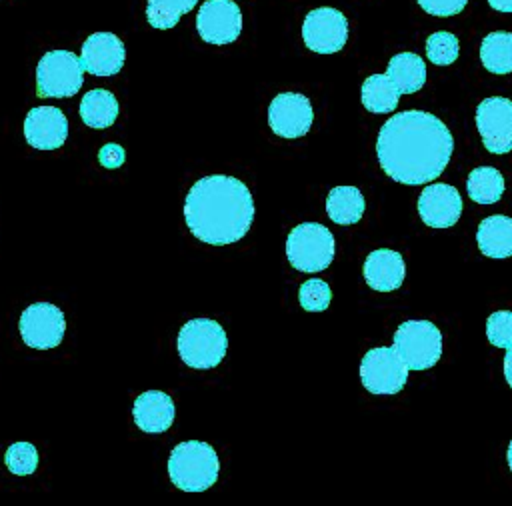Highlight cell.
<instances>
[{
    "label": "cell",
    "instance_id": "cell-4",
    "mask_svg": "<svg viewBox=\"0 0 512 506\" xmlns=\"http://www.w3.org/2000/svg\"><path fill=\"white\" fill-rule=\"evenodd\" d=\"M178 354L194 370L216 368L228 348L224 328L210 318H192L178 332Z\"/></svg>",
    "mask_w": 512,
    "mask_h": 506
},
{
    "label": "cell",
    "instance_id": "cell-19",
    "mask_svg": "<svg viewBox=\"0 0 512 506\" xmlns=\"http://www.w3.org/2000/svg\"><path fill=\"white\" fill-rule=\"evenodd\" d=\"M476 242L488 258H510L512 256V218L494 214L484 218L476 230Z\"/></svg>",
    "mask_w": 512,
    "mask_h": 506
},
{
    "label": "cell",
    "instance_id": "cell-20",
    "mask_svg": "<svg viewBox=\"0 0 512 506\" xmlns=\"http://www.w3.org/2000/svg\"><path fill=\"white\" fill-rule=\"evenodd\" d=\"M118 112H120L118 100L110 90L94 88L82 96L80 118L88 128H96V130L110 128L118 118Z\"/></svg>",
    "mask_w": 512,
    "mask_h": 506
},
{
    "label": "cell",
    "instance_id": "cell-24",
    "mask_svg": "<svg viewBox=\"0 0 512 506\" xmlns=\"http://www.w3.org/2000/svg\"><path fill=\"white\" fill-rule=\"evenodd\" d=\"M480 62L492 74L512 72V32H490L480 42Z\"/></svg>",
    "mask_w": 512,
    "mask_h": 506
},
{
    "label": "cell",
    "instance_id": "cell-12",
    "mask_svg": "<svg viewBox=\"0 0 512 506\" xmlns=\"http://www.w3.org/2000/svg\"><path fill=\"white\" fill-rule=\"evenodd\" d=\"M196 30L208 44H230L242 32V12L232 0H206L196 14Z\"/></svg>",
    "mask_w": 512,
    "mask_h": 506
},
{
    "label": "cell",
    "instance_id": "cell-32",
    "mask_svg": "<svg viewBox=\"0 0 512 506\" xmlns=\"http://www.w3.org/2000/svg\"><path fill=\"white\" fill-rule=\"evenodd\" d=\"M124 158H126L124 148L120 144H114V142L104 144L98 152V160L104 168H118V166L124 164Z\"/></svg>",
    "mask_w": 512,
    "mask_h": 506
},
{
    "label": "cell",
    "instance_id": "cell-29",
    "mask_svg": "<svg viewBox=\"0 0 512 506\" xmlns=\"http://www.w3.org/2000/svg\"><path fill=\"white\" fill-rule=\"evenodd\" d=\"M298 300H300V306L304 310H308V312H322V310H326L330 306L332 290H330V286L324 280L310 278V280L300 284Z\"/></svg>",
    "mask_w": 512,
    "mask_h": 506
},
{
    "label": "cell",
    "instance_id": "cell-15",
    "mask_svg": "<svg viewBox=\"0 0 512 506\" xmlns=\"http://www.w3.org/2000/svg\"><path fill=\"white\" fill-rule=\"evenodd\" d=\"M418 214L430 228H450L462 214L460 192L450 184H428L418 198Z\"/></svg>",
    "mask_w": 512,
    "mask_h": 506
},
{
    "label": "cell",
    "instance_id": "cell-30",
    "mask_svg": "<svg viewBox=\"0 0 512 506\" xmlns=\"http://www.w3.org/2000/svg\"><path fill=\"white\" fill-rule=\"evenodd\" d=\"M486 336L492 346L510 348L512 346V312L510 310L492 312L486 320Z\"/></svg>",
    "mask_w": 512,
    "mask_h": 506
},
{
    "label": "cell",
    "instance_id": "cell-5",
    "mask_svg": "<svg viewBox=\"0 0 512 506\" xmlns=\"http://www.w3.org/2000/svg\"><path fill=\"white\" fill-rule=\"evenodd\" d=\"M336 240L332 232L318 222H302L286 238V256L292 268L300 272H320L334 260Z\"/></svg>",
    "mask_w": 512,
    "mask_h": 506
},
{
    "label": "cell",
    "instance_id": "cell-14",
    "mask_svg": "<svg viewBox=\"0 0 512 506\" xmlns=\"http://www.w3.org/2000/svg\"><path fill=\"white\" fill-rule=\"evenodd\" d=\"M124 60V42L112 32H94L82 42L80 62L88 74L114 76L124 66Z\"/></svg>",
    "mask_w": 512,
    "mask_h": 506
},
{
    "label": "cell",
    "instance_id": "cell-16",
    "mask_svg": "<svg viewBox=\"0 0 512 506\" xmlns=\"http://www.w3.org/2000/svg\"><path fill=\"white\" fill-rule=\"evenodd\" d=\"M24 138L32 148L56 150L68 138V120L56 106H36L24 118Z\"/></svg>",
    "mask_w": 512,
    "mask_h": 506
},
{
    "label": "cell",
    "instance_id": "cell-6",
    "mask_svg": "<svg viewBox=\"0 0 512 506\" xmlns=\"http://www.w3.org/2000/svg\"><path fill=\"white\" fill-rule=\"evenodd\" d=\"M84 66L68 50L46 52L36 66V94L42 98H68L82 88Z\"/></svg>",
    "mask_w": 512,
    "mask_h": 506
},
{
    "label": "cell",
    "instance_id": "cell-33",
    "mask_svg": "<svg viewBox=\"0 0 512 506\" xmlns=\"http://www.w3.org/2000/svg\"><path fill=\"white\" fill-rule=\"evenodd\" d=\"M506 356H504V378L508 382V386L512 388V346L506 348Z\"/></svg>",
    "mask_w": 512,
    "mask_h": 506
},
{
    "label": "cell",
    "instance_id": "cell-1",
    "mask_svg": "<svg viewBox=\"0 0 512 506\" xmlns=\"http://www.w3.org/2000/svg\"><path fill=\"white\" fill-rule=\"evenodd\" d=\"M454 150L448 126L424 110H404L388 118L376 140L380 168L394 182L420 186L438 178Z\"/></svg>",
    "mask_w": 512,
    "mask_h": 506
},
{
    "label": "cell",
    "instance_id": "cell-7",
    "mask_svg": "<svg viewBox=\"0 0 512 506\" xmlns=\"http://www.w3.org/2000/svg\"><path fill=\"white\" fill-rule=\"evenodd\" d=\"M408 370H428L442 356V334L428 320H406L394 332V344Z\"/></svg>",
    "mask_w": 512,
    "mask_h": 506
},
{
    "label": "cell",
    "instance_id": "cell-2",
    "mask_svg": "<svg viewBox=\"0 0 512 506\" xmlns=\"http://www.w3.org/2000/svg\"><path fill=\"white\" fill-rule=\"evenodd\" d=\"M184 220L192 236L200 242L214 246L234 244L252 226V192L234 176H204L186 194Z\"/></svg>",
    "mask_w": 512,
    "mask_h": 506
},
{
    "label": "cell",
    "instance_id": "cell-26",
    "mask_svg": "<svg viewBox=\"0 0 512 506\" xmlns=\"http://www.w3.org/2000/svg\"><path fill=\"white\" fill-rule=\"evenodd\" d=\"M196 2L198 0H148L146 20L158 30L174 28L180 18L196 6Z\"/></svg>",
    "mask_w": 512,
    "mask_h": 506
},
{
    "label": "cell",
    "instance_id": "cell-34",
    "mask_svg": "<svg viewBox=\"0 0 512 506\" xmlns=\"http://www.w3.org/2000/svg\"><path fill=\"white\" fill-rule=\"evenodd\" d=\"M488 4L498 12H512V0H488Z\"/></svg>",
    "mask_w": 512,
    "mask_h": 506
},
{
    "label": "cell",
    "instance_id": "cell-35",
    "mask_svg": "<svg viewBox=\"0 0 512 506\" xmlns=\"http://www.w3.org/2000/svg\"><path fill=\"white\" fill-rule=\"evenodd\" d=\"M506 460H508V466H510V470H512V440H510V444H508V452H506Z\"/></svg>",
    "mask_w": 512,
    "mask_h": 506
},
{
    "label": "cell",
    "instance_id": "cell-27",
    "mask_svg": "<svg viewBox=\"0 0 512 506\" xmlns=\"http://www.w3.org/2000/svg\"><path fill=\"white\" fill-rule=\"evenodd\" d=\"M458 54H460V44L452 32L440 30V32H432L426 38V56L432 64L436 66L454 64Z\"/></svg>",
    "mask_w": 512,
    "mask_h": 506
},
{
    "label": "cell",
    "instance_id": "cell-22",
    "mask_svg": "<svg viewBox=\"0 0 512 506\" xmlns=\"http://www.w3.org/2000/svg\"><path fill=\"white\" fill-rule=\"evenodd\" d=\"M386 74L392 78L400 94H414L426 82V64L414 52H400L390 58Z\"/></svg>",
    "mask_w": 512,
    "mask_h": 506
},
{
    "label": "cell",
    "instance_id": "cell-9",
    "mask_svg": "<svg viewBox=\"0 0 512 506\" xmlns=\"http://www.w3.org/2000/svg\"><path fill=\"white\" fill-rule=\"evenodd\" d=\"M18 328L26 346L36 350L56 348L66 332L64 312L50 302H34L20 314Z\"/></svg>",
    "mask_w": 512,
    "mask_h": 506
},
{
    "label": "cell",
    "instance_id": "cell-28",
    "mask_svg": "<svg viewBox=\"0 0 512 506\" xmlns=\"http://www.w3.org/2000/svg\"><path fill=\"white\" fill-rule=\"evenodd\" d=\"M4 464L12 474L28 476L38 468V450L30 442H16L8 446L4 454Z\"/></svg>",
    "mask_w": 512,
    "mask_h": 506
},
{
    "label": "cell",
    "instance_id": "cell-18",
    "mask_svg": "<svg viewBox=\"0 0 512 506\" xmlns=\"http://www.w3.org/2000/svg\"><path fill=\"white\" fill-rule=\"evenodd\" d=\"M174 400L160 390H148L136 396L132 418L134 424L146 434H160L166 432L174 422Z\"/></svg>",
    "mask_w": 512,
    "mask_h": 506
},
{
    "label": "cell",
    "instance_id": "cell-21",
    "mask_svg": "<svg viewBox=\"0 0 512 506\" xmlns=\"http://www.w3.org/2000/svg\"><path fill=\"white\" fill-rule=\"evenodd\" d=\"M366 208V200L356 186H336L328 192L326 214L340 226L356 224Z\"/></svg>",
    "mask_w": 512,
    "mask_h": 506
},
{
    "label": "cell",
    "instance_id": "cell-10",
    "mask_svg": "<svg viewBox=\"0 0 512 506\" xmlns=\"http://www.w3.org/2000/svg\"><path fill=\"white\" fill-rule=\"evenodd\" d=\"M302 40L312 52L334 54L342 50L348 40V20L336 8H314L302 22Z\"/></svg>",
    "mask_w": 512,
    "mask_h": 506
},
{
    "label": "cell",
    "instance_id": "cell-8",
    "mask_svg": "<svg viewBox=\"0 0 512 506\" xmlns=\"http://www.w3.org/2000/svg\"><path fill=\"white\" fill-rule=\"evenodd\" d=\"M360 380L372 394H398L408 380V366L394 346L372 348L360 362Z\"/></svg>",
    "mask_w": 512,
    "mask_h": 506
},
{
    "label": "cell",
    "instance_id": "cell-13",
    "mask_svg": "<svg viewBox=\"0 0 512 506\" xmlns=\"http://www.w3.org/2000/svg\"><path fill=\"white\" fill-rule=\"evenodd\" d=\"M314 120L308 96L300 92H280L268 106V124L276 136L300 138L308 134Z\"/></svg>",
    "mask_w": 512,
    "mask_h": 506
},
{
    "label": "cell",
    "instance_id": "cell-17",
    "mask_svg": "<svg viewBox=\"0 0 512 506\" xmlns=\"http://www.w3.org/2000/svg\"><path fill=\"white\" fill-rule=\"evenodd\" d=\"M362 274L372 290L392 292L402 286L406 276V264L400 252L390 248H378L366 256Z\"/></svg>",
    "mask_w": 512,
    "mask_h": 506
},
{
    "label": "cell",
    "instance_id": "cell-31",
    "mask_svg": "<svg viewBox=\"0 0 512 506\" xmlns=\"http://www.w3.org/2000/svg\"><path fill=\"white\" fill-rule=\"evenodd\" d=\"M420 8L432 16H438V18H448V16H456L460 14L468 0H418Z\"/></svg>",
    "mask_w": 512,
    "mask_h": 506
},
{
    "label": "cell",
    "instance_id": "cell-11",
    "mask_svg": "<svg viewBox=\"0 0 512 506\" xmlns=\"http://www.w3.org/2000/svg\"><path fill=\"white\" fill-rule=\"evenodd\" d=\"M476 128L482 144L492 154L512 150V100L504 96L484 98L476 106Z\"/></svg>",
    "mask_w": 512,
    "mask_h": 506
},
{
    "label": "cell",
    "instance_id": "cell-25",
    "mask_svg": "<svg viewBox=\"0 0 512 506\" xmlns=\"http://www.w3.org/2000/svg\"><path fill=\"white\" fill-rule=\"evenodd\" d=\"M466 192L478 204H494L504 194V176L492 166H478L468 174Z\"/></svg>",
    "mask_w": 512,
    "mask_h": 506
},
{
    "label": "cell",
    "instance_id": "cell-23",
    "mask_svg": "<svg viewBox=\"0 0 512 506\" xmlns=\"http://www.w3.org/2000/svg\"><path fill=\"white\" fill-rule=\"evenodd\" d=\"M400 90L388 74H372L362 82V106L372 114L394 112L400 100Z\"/></svg>",
    "mask_w": 512,
    "mask_h": 506
},
{
    "label": "cell",
    "instance_id": "cell-3",
    "mask_svg": "<svg viewBox=\"0 0 512 506\" xmlns=\"http://www.w3.org/2000/svg\"><path fill=\"white\" fill-rule=\"evenodd\" d=\"M220 460L216 450L200 440L180 442L168 458V476L184 492H204L218 480Z\"/></svg>",
    "mask_w": 512,
    "mask_h": 506
}]
</instances>
